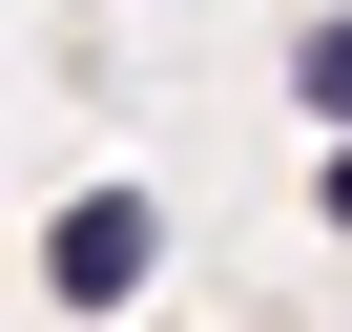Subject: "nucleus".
Returning a JSON list of instances; mask_svg holds the SVG:
<instances>
[{
  "mask_svg": "<svg viewBox=\"0 0 352 332\" xmlns=\"http://www.w3.org/2000/svg\"><path fill=\"white\" fill-rule=\"evenodd\" d=\"M290 104H311V125H331V145H352V0H331V21H311V42H290Z\"/></svg>",
  "mask_w": 352,
  "mask_h": 332,
  "instance_id": "f03ea898",
  "label": "nucleus"
},
{
  "mask_svg": "<svg viewBox=\"0 0 352 332\" xmlns=\"http://www.w3.org/2000/svg\"><path fill=\"white\" fill-rule=\"evenodd\" d=\"M166 270V187H63V229H42V311H124Z\"/></svg>",
  "mask_w": 352,
  "mask_h": 332,
  "instance_id": "f257e3e1",
  "label": "nucleus"
}]
</instances>
